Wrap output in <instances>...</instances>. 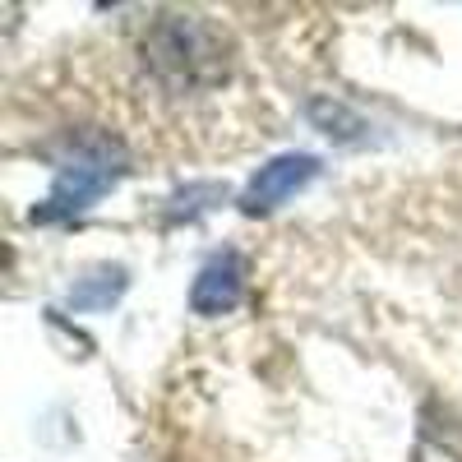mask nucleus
Segmentation results:
<instances>
[{
	"instance_id": "nucleus-1",
	"label": "nucleus",
	"mask_w": 462,
	"mask_h": 462,
	"mask_svg": "<svg viewBox=\"0 0 462 462\" xmlns=\"http://www.w3.org/2000/svg\"><path fill=\"white\" fill-rule=\"evenodd\" d=\"M143 60L171 88H208L231 69V37L204 14H162L143 32Z\"/></svg>"
},
{
	"instance_id": "nucleus-2",
	"label": "nucleus",
	"mask_w": 462,
	"mask_h": 462,
	"mask_svg": "<svg viewBox=\"0 0 462 462\" xmlns=\"http://www.w3.org/2000/svg\"><path fill=\"white\" fill-rule=\"evenodd\" d=\"M121 176H125V152H121V143L93 134V139H84V143H74L65 158H60L51 195L37 204L28 217H32L37 226L69 222V217L88 213Z\"/></svg>"
},
{
	"instance_id": "nucleus-3",
	"label": "nucleus",
	"mask_w": 462,
	"mask_h": 462,
	"mask_svg": "<svg viewBox=\"0 0 462 462\" xmlns=\"http://www.w3.org/2000/svg\"><path fill=\"white\" fill-rule=\"evenodd\" d=\"M315 176H319V158H315V152H278L273 162H263L250 176L245 195H241V208L250 217L273 213L278 204H287L291 195H300V189L310 185Z\"/></svg>"
},
{
	"instance_id": "nucleus-4",
	"label": "nucleus",
	"mask_w": 462,
	"mask_h": 462,
	"mask_svg": "<svg viewBox=\"0 0 462 462\" xmlns=\"http://www.w3.org/2000/svg\"><path fill=\"white\" fill-rule=\"evenodd\" d=\"M245 296V259L241 250H222L213 254L204 268L195 287H189V310L195 315H231Z\"/></svg>"
},
{
	"instance_id": "nucleus-5",
	"label": "nucleus",
	"mask_w": 462,
	"mask_h": 462,
	"mask_svg": "<svg viewBox=\"0 0 462 462\" xmlns=\"http://www.w3.org/2000/svg\"><path fill=\"white\" fill-rule=\"evenodd\" d=\"M125 287H130L125 268L121 263H102V268H93L88 278L74 282L65 300H69V310H111V305L125 296Z\"/></svg>"
},
{
	"instance_id": "nucleus-6",
	"label": "nucleus",
	"mask_w": 462,
	"mask_h": 462,
	"mask_svg": "<svg viewBox=\"0 0 462 462\" xmlns=\"http://www.w3.org/2000/svg\"><path fill=\"white\" fill-rule=\"evenodd\" d=\"M222 199H226V185H185V189H176V195H171L167 217H171V222L199 217V213H208V208L222 204Z\"/></svg>"
}]
</instances>
